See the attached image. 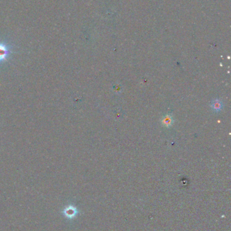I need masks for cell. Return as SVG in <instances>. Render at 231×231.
I'll use <instances>...</instances> for the list:
<instances>
[{
  "label": "cell",
  "mask_w": 231,
  "mask_h": 231,
  "mask_svg": "<svg viewBox=\"0 0 231 231\" xmlns=\"http://www.w3.org/2000/svg\"><path fill=\"white\" fill-rule=\"evenodd\" d=\"M9 53H10V50H9V47L8 45L4 43L0 42V63L6 60Z\"/></svg>",
  "instance_id": "2"
},
{
  "label": "cell",
  "mask_w": 231,
  "mask_h": 231,
  "mask_svg": "<svg viewBox=\"0 0 231 231\" xmlns=\"http://www.w3.org/2000/svg\"><path fill=\"white\" fill-rule=\"evenodd\" d=\"M211 106L214 111H220L223 108V104L220 100L215 99L212 101Z\"/></svg>",
  "instance_id": "3"
},
{
  "label": "cell",
  "mask_w": 231,
  "mask_h": 231,
  "mask_svg": "<svg viewBox=\"0 0 231 231\" xmlns=\"http://www.w3.org/2000/svg\"><path fill=\"white\" fill-rule=\"evenodd\" d=\"M62 213L63 214V215L65 216L66 218L73 220V219H74L76 216H77V214H79V211L75 206H73V205H68V206H66L65 208H64Z\"/></svg>",
  "instance_id": "1"
},
{
  "label": "cell",
  "mask_w": 231,
  "mask_h": 231,
  "mask_svg": "<svg viewBox=\"0 0 231 231\" xmlns=\"http://www.w3.org/2000/svg\"><path fill=\"white\" fill-rule=\"evenodd\" d=\"M173 122V120L172 116L169 115L165 116V117L163 118V120H162V123H163V125L164 126H166V127H170V126L172 125Z\"/></svg>",
  "instance_id": "4"
}]
</instances>
